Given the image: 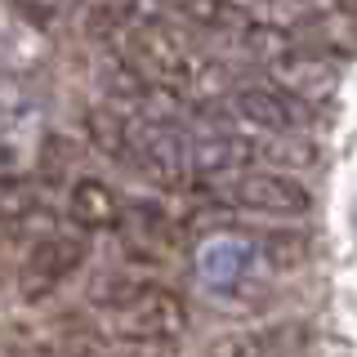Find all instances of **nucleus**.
I'll return each mask as SVG.
<instances>
[{
	"label": "nucleus",
	"mask_w": 357,
	"mask_h": 357,
	"mask_svg": "<svg viewBox=\"0 0 357 357\" xmlns=\"http://www.w3.org/2000/svg\"><path fill=\"white\" fill-rule=\"evenodd\" d=\"M188 326V308L165 286H130L107 304V331L121 344H170Z\"/></svg>",
	"instance_id": "obj_1"
},
{
	"label": "nucleus",
	"mask_w": 357,
	"mask_h": 357,
	"mask_svg": "<svg viewBox=\"0 0 357 357\" xmlns=\"http://www.w3.org/2000/svg\"><path fill=\"white\" fill-rule=\"evenodd\" d=\"M134 165L161 183H183L192 174V130L174 116H134Z\"/></svg>",
	"instance_id": "obj_2"
},
{
	"label": "nucleus",
	"mask_w": 357,
	"mask_h": 357,
	"mask_svg": "<svg viewBox=\"0 0 357 357\" xmlns=\"http://www.w3.org/2000/svg\"><path fill=\"white\" fill-rule=\"evenodd\" d=\"M215 201L223 206H237V210H259V215H308L312 210V197L304 183L286 174H268V170H250V174H232V178H219L210 183Z\"/></svg>",
	"instance_id": "obj_3"
},
{
	"label": "nucleus",
	"mask_w": 357,
	"mask_h": 357,
	"mask_svg": "<svg viewBox=\"0 0 357 357\" xmlns=\"http://www.w3.org/2000/svg\"><path fill=\"white\" fill-rule=\"evenodd\" d=\"M223 107H228L232 121L250 130H264V134H295L304 130L308 121V103L290 98L286 89L277 85H241V89H228L223 94Z\"/></svg>",
	"instance_id": "obj_4"
},
{
	"label": "nucleus",
	"mask_w": 357,
	"mask_h": 357,
	"mask_svg": "<svg viewBox=\"0 0 357 357\" xmlns=\"http://www.w3.org/2000/svg\"><path fill=\"white\" fill-rule=\"evenodd\" d=\"M264 72H268V81L277 89H286L290 98H299V103H308V107L326 103V98H335V89H340V67H335L326 54L304 50V45L268 59Z\"/></svg>",
	"instance_id": "obj_5"
},
{
	"label": "nucleus",
	"mask_w": 357,
	"mask_h": 357,
	"mask_svg": "<svg viewBox=\"0 0 357 357\" xmlns=\"http://www.w3.org/2000/svg\"><path fill=\"white\" fill-rule=\"evenodd\" d=\"M85 255H89L85 228L81 232H45V237L31 245L27 264H22V295L27 299L50 295L54 286H63L67 277L85 264Z\"/></svg>",
	"instance_id": "obj_6"
},
{
	"label": "nucleus",
	"mask_w": 357,
	"mask_h": 357,
	"mask_svg": "<svg viewBox=\"0 0 357 357\" xmlns=\"http://www.w3.org/2000/svg\"><path fill=\"white\" fill-rule=\"evenodd\" d=\"M312 326L304 321H273V326H250L237 335H223L206 349V357H308Z\"/></svg>",
	"instance_id": "obj_7"
},
{
	"label": "nucleus",
	"mask_w": 357,
	"mask_h": 357,
	"mask_svg": "<svg viewBox=\"0 0 357 357\" xmlns=\"http://www.w3.org/2000/svg\"><path fill=\"white\" fill-rule=\"evenodd\" d=\"M255 156H259V143H250L237 130H201V134H192V174L210 178V183L241 174Z\"/></svg>",
	"instance_id": "obj_8"
},
{
	"label": "nucleus",
	"mask_w": 357,
	"mask_h": 357,
	"mask_svg": "<svg viewBox=\"0 0 357 357\" xmlns=\"http://www.w3.org/2000/svg\"><path fill=\"white\" fill-rule=\"evenodd\" d=\"M174 9H178L183 22L210 31V36H223L232 45H241L255 27H259V18H255L250 9H241L237 0H174Z\"/></svg>",
	"instance_id": "obj_9"
},
{
	"label": "nucleus",
	"mask_w": 357,
	"mask_h": 357,
	"mask_svg": "<svg viewBox=\"0 0 357 357\" xmlns=\"http://www.w3.org/2000/svg\"><path fill=\"white\" fill-rule=\"evenodd\" d=\"M67 215H72L76 228L94 232V228H116L126 219V206L103 178H76L72 192H67Z\"/></svg>",
	"instance_id": "obj_10"
},
{
	"label": "nucleus",
	"mask_w": 357,
	"mask_h": 357,
	"mask_svg": "<svg viewBox=\"0 0 357 357\" xmlns=\"http://www.w3.org/2000/svg\"><path fill=\"white\" fill-rule=\"evenodd\" d=\"M85 130L103 156L134 165V116H121L116 107H94L85 116Z\"/></svg>",
	"instance_id": "obj_11"
},
{
	"label": "nucleus",
	"mask_w": 357,
	"mask_h": 357,
	"mask_svg": "<svg viewBox=\"0 0 357 357\" xmlns=\"http://www.w3.org/2000/svg\"><path fill=\"white\" fill-rule=\"evenodd\" d=\"M126 245L139 255V259H161V255L174 245V223L165 219L156 206H139V210L130 215Z\"/></svg>",
	"instance_id": "obj_12"
},
{
	"label": "nucleus",
	"mask_w": 357,
	"mask_h": 357,
	"mask_svg": "<svg viewBox=\"0 0 357 357\" xmlns=\"http://www.w3.org/2000/svg\"><path fill=\"white\" fill-rule=\"evenodd\" d=\"M14 9L31 27H54V22L72 18L76 9H81V0H14Z\"/></svg>",
	"instance_id": "obj_13"
},
{
	"label": "nucleus",
	"mask_w": 357,
	"mask_h": 357,
	"mask_svg": "<svg viewBox=\"0 0 357 357\" xmlns=\"http://www.w3.org/2000/svg\"><path fill=\"white\" fill-rule=\"evenodd\" d=\"M27 107H31L27 85H22L18 76L0 72V130H5V126H14V121H22V116H27Z\"/></svg>",
	"instance_id": "obj_14"
},
{
	"label": "nucleus",
	"mask_w": 357,
	"mask_h": 357,
	"mask_svg": "<svg viewBox=\"0 0 357 357\" xmlns=\"http://www.w3.org/2000/svg\"><path fill=\"white\" fill-rule=\"evenodd\" d=\"M264 250H268V259H273V268H295V264L308 259L304 232H277V237L264 241Z\"/></svg>",
	"instance_id": "obj_15"
},
{
	"label": "nucleus",
	"mask_w": 357,
	"mask_h": 357,
	"mask_svg": "<svg viewBox=\"0 0 357 357\" xmlns=\"http://www.w3.org/2000/svg\"><path fill=\"white\" fill-rule=\"evenodd\" d=\"M340 5H344V9H357V0H340Z\"/></svg>",
	"instance_id": "obj_16"
}]
</instances>
